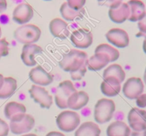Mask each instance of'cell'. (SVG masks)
Instances as JSON below:
<instances>
[{"label":"cell","mask_w":146,"mask_h":136,"mask_svg":"<svg viewBox=\"0 0 146 136\" xmlns=\"http://www.w3.org/2000/svg\"><path fill=\"white\" fill-rule=\"evenodd\" d=\"M88 62V55L84 51L72 49L69 53L64 54L59 62V66L66 72H75Z\"/></svg>","instance_id":"cell-1"},{"label":"cell","mask_w":146,"mask_h":136,"mask_svg":"<svg viewBox=\"0 0 146 136\" xmlns=\"http://www.w3.org/2000/svg\"><path fill=\"white\" fill-rule=\"evenodd\" d=\"M35 125V120L32 115L26 113L14 115L10 119L9 128L11 133L20 135L29 132Z\"/></svg>","instance_id":"cell-2"},{"label":"cell","mask_w":146,"mask_h":136,"mask_svg":"<svg viewBox=\"0 0 146 136\" xmlns=\"http://www.w3.org/2000/svg\"><path fill=\"white\" fill-rule=\"evenodd\" d=\"M41 29L34 24H25L18 27L14 32V37L19 43L23 44H34L41 36Z\"/></svg>","instance_id":"cell-3"},{"label":"cell","mask_w":146,"mask_h":136,"mask_svg":"<svg viewBox=\"0 0 146 136\" xmlns=\"http://www.w3.org/2000/svg\"><path fill=\"white\" fill-rule=\"evenodd\" d=\"M115 110V103L112 100L101 98L98 100L95 105L94 119L100 124L109 122L113 116Z\"/></svg>","instance_id":"cell-4"},{"label":"cell","mask_w":146,"mask_h":136,"mask_svg":"<svg viewBox=\"0 0 146 136\" xmlns=\"http://www.w3.org/2000/svg\"><path fill=\"white\" fill-rule=\"evenodd\" d=\"M80 116L77 113L66 111L61 113L56 118V124L61 131L66 133L75 131L80 124Z\"/></svg>","instance_id":"cell-5"},{"label":"cell","mask_w":146,"mask_h":136,"mask_svg":"<svg viewBox=\"0 0 146 136\" xmlns=\"http://www.w3.org/2000/svg\"><path fill=\"white\" fill-rule=\"evenodd\" d=\"M76 91L71 81H64L60 83L55 94V102L61 109L68 108V99Z\"/></svg>","instance_id":"cell-6"},{"label":"cell","mask_w":146,"mask_h":136,"mask_svg":"<svg viewBox=\"0 0 146 136\" xmlns=\"http://www.w3.org/2000/svg\"><path fill=\"white\" fill-rule=\"evenodd\" d=\"M144 85L142 80L139 78H128L123 87L124 96L129 99H136L143 93Z\"/></svg>","instance_id":"cell-7"},{"label":"cell","mask_w":146,"mask_h":136,"mask_svg":"<svg viewBox=\"0 0 146 136\" xmlns=\"http://www.w3.org/2000/svg\"><path fill=\"white\" fill-rule=\"evenodd\" d=\"M130 128L134 131H143L146 130V111L141 108H134L128 115Z\"/></svg>","instance_id":"cell-8"},{"label":"cell","mask_w":146,"mask_h":136,"mask_svg":"<svg viewBox=\"0 0 146 136\" xmlns=\"http://www.w3.org/2000/svg\"><path fill=\"white\" fill-rule=\"evenodd\" d=\"M29 92L31 98H33L36 103L39 104L41 108L48 109L52 105V96L44 87L33 85Z\"/></svg>","instance_id":"cell-9"},{"label":"cell","mask_w":146,"mask_h":136,"mask_svg":"<svg viewBox=\"0 0 146 136\" xmlns=\"http://www.w3.org/2000/svg\"><path fill=\"white\" fill-rule=\"evenodd\" d=\"M106 37L108 42L118 48H125L129 45V36L125 30L121 29H111L106 33Z\"/></svg>","instance_id":"cell-10"},{"label":"cell","mask_w":146,"mask_h":136,"mask_svg":"<svg viewBox=\"0 0 146 136\" xmlns=\"http://www.w3.org/2000/svg\"><path fill=\"white\" fill-rule=\"evenodd\" d=\"M71 41L76 47L80 48H88L93 43V34L88 30L79 29L72 33Z\"/></svg>","instance_id":"cell-11"},{"label":"cell","mask_w":146,"mask_h":136,"mask_svg":"<svg viewBox=\"0 0 146 136\" xmlns=\"http://www.w3.org/2000/svg\"><path fill=\"white\" fill-rule=\"evenodd\" d=\"M34 16V10L30 4L21 3L18 4L13 11V20L18 24L28 23Z\"/></svg>","instance_id":"cell-12"},{"label":"cell","mask_w":146,"mask_h":136,"mask_svg":"<svg viewBox=\"0 0 146 136\" xmlns=\"http://www.w3.org/2000/svg\"><path fill=\"white\" fill-rule=\"evenodd\" d=\"M29 78L38 86H48L54 81L52 75L47 72L41 66L33 68L29 72Z\"/></svg>","instance_id":"cell-13"},{"label":"cell","mask_w":146,"mask_h":136,"mask_svg":"<svg viewBox=\"0 0 146 136\" xmlns=\"http://www.w3.org/2000/svg\"><path fill=\"white\" fill-rule=\"evenodd\" d=\"M42 48L36 44H24L21 54V58L23 63L27 66H34L36 64L34 57L36 54H41Z\"/></svg>","instance_id":"cell-14"},{"label":"cell","mask_w":146,"mask_h":136,"mask_svg":"<svg viewBox=\"0 0 146 136\" xmlns=\"http://www.w3.org/2000/svg\"><path fill=\"white\" fill-rule=\"evenodd\" d=\"M127 4L130 9V15L128 20L135 22L145 18L146 15L145 6L142 1L130 0Z\"/></svg>","instance_id":"cell-15"},{"label":"cell","mask_w":146,"mask_h":136,"mask_svg":"<svg viewBox=\"0 0 146 136\" xmlns=\"http://www.w3.org/2000/svg\"><path fill=\"white\" fill-rule=\"evenodd\" d=\"M49 30L51 34L54 37L61 39L67 38L69 35L68 24L59 18H56L51 20L49 24Z\"/></svg>","instance_id":"cell-16"},{"label":"cell","mask_w":146,"mask_h":136,"mask_svg":"<svg viewBox=\"0 0 146 136\" xmlns=\"http://www.w3.org/2000/svg\"><path fill=\"white\" fill-rule=\"evenodd\" d=\"M101 89L103 94L108 97H114L121 91V83L115 77L109 76L104 78Z\"/></svg>","instance_id":"cell-17"},{"label":"cell","mask_w":146,"mask_h":136,"mask_svg":"<svg viewBox=\"0 0 146 136\" xmlns=\"http://www.w3.org/2000/svg\"><path fill=\"white\" fill-rule=\"evenodd\" d=\"M108 15L112 21L116 24H122L126 21L130 15V9L127 3L122 2L115 8L110 9Z\"/></svg>","instance_id":"cell-18"},{"label":"cell","mask_w":146,"mask_h":136,"mask_svg":"<svg viewBox=\"0 0 146 136\" xmlns=\"http://www.w3.org/2000/svg\"><path fill=\"white\" fill-rule=\"evenodd\" d=\"M89 101V96L85 91H76L68 99V108L72 110H80L85 107Z\"/></svg>","instance_id":"cell-19"},{"label":"cell","mask_w":146,"mask_h":136,"mask_svg":"<svg viewBox=\"0 0 146 136\" xmlns=\"http://www.w3.org/2000/svg\"><path fill=\"white\" fill-rule=\"evenodd\" d=\"M109 62L110 58L108 55L104 53H95L89 59L88 58L87 68L91 71H99L105 68Z\"/></svg>","instance_id":"cell-20"},{"label":"cell","mask_w":146,"mask_h":136,"mask_svg":"<svg viewBox=\"0 0 146 136\" xmlns=\"http://www.w3.org/2000/svg\"><path fill=\"white\" fill-rule=\"evenodd\" d=\"M131 128L124 122L117 121L108 125L106 131L107 136H129Z\"/></svg>","instance_id":"cell-21"},{"label":"cell","mask_w":146,"mask_h":136,"mask_svg":"<svg viewBox=\"0 0 146 136\" xmlns=\"http://www.w3.org/2000/svg\"><path fill=\"white\" fill-rule=\"evenodd\" d=\"M101 129L94 122H86L76 130L75 136H100Z\"/></svg>","instance_id":"cell-22"},{"label":"cell","mask_w":146,"mask_h":136,"mask_svg":"<svg viewBox=\"0 0 146 136\" xmlns=\"http://www.w3.org/2000/svg\"><path fill=\"white\" fill-rule=\"evenodd\" d=\"M17 88V83L16 79L11 77L4 78L2 86L0 89V99H6L11 97Z\"/></svg>","instance_id":"cell-23"},{"label":"cell","mask_w":146,"mask_h":136,"mask_svg":"<svg viewBox=\"0 0 146 136\" xmlns=\"http://www.w3.org/2000/svg\"><path fill=\"white\" fill-rule=\"evenodd\" d=\"M84 9L75 10L71 9L66 2L63 3L60 8V13L64 19L67 21H74L77 19L81 18L84 14Z\"/></svg>","instance_id":"cell-24"},{"label":"cell","mask_w":146,"mask_h":136,"mask_svg":"<svg viewBox=\"0 0 146 136\" xmlns=\"http://www.w3.org/2000/svg\"><path fill=\"white\" fill-rule=\"evenodd\" d=\"M104 78L109 76L116 78L119 82L123 83L125 78V73L123 68L118 64H112L105 69L104 72Z\"/></svg>","instance_id":"cell-25"},{"label":"cell","mask_w":146,"mask_h":136,"mask_svg":"<svg viewBox=\"0 0 146 136\" xmlns=\"http://www.w3.org/2000/svg\"><path fill=\"white\" fill-rule=\"evenodd\" d=\"M26 111H27L26 107L22 103L11 101V102L8 103L5 105V108H4V115H5L6 118L7 119L10 120L14 115L19 113H26Z\"/></svg>","instance_id":"cell-26"},{"label":"cell","mask_w":146,"mask_h":136,"mask_svg":"<svg viewBox=\"0 0 146 136\" xmlns=\"http://www.w3.org/2000/svg\"><path fill=\"white\" fill-rule=\"evenodd\" d=\"M95 53H104L108 56L110 62H114L119 58V51L116 48L106 44H102L98 45L95 50Z\"/></svg>","instance_id":"cell-27"},{"label":"cell","mask_w":146,"mask_h":136,"mask_svg":"<svg viewBox=\"0 0 146 136\" xmlns=\"http://www.w3.org/2000/svg\"><path fill=\"white\" fill-rule=\"evenodd\" d=\"M87 63L84 64L82 66V67L81 68H79L78 71H75V72L70 73L71 78L73 81H80L85 76L87 71Z\"/></svg>","instance_id":"cell-28"},{"label":"cell","mask_w":146,"mask_h":136,"mask_svg":"<svg viewBox=\"0 0 146 136\" xmlns=\"http://www.w3.org/2000/svg\"><path fill=\"white\" fill-rule=\"evenodd\" d=\"M9 44L6 40V38L0 39V58L1 57L6 56L8 55L9 51Z\"/></svg>","instance_id":"cell-29"},{"label":"cell","mask_w":146,"mask_h":136,"mask_svg":"<svg viewBox=\"0 0 146 136\" xmlns=\"http://www.w3.org/2000/svg\"><path fill=\"white\" fill-rule=\"evenodd\" d=\"M66 3L73 9L79 10L85 5L86 0H67Z\"/></svg>","instance_id":"cell-30"},{"label":"cell","mask_w":146,"mask_h":136,"mask_svg":"<svg viewBox=\"0 0 146 136\" xmlns=\"http://www.w3.org/2000/svg\"><path fill=\"white\" fill-rule=\"evenodd\" d=\"M9 131V126L8 124L0 118V136H7Z\"/></svg>","instance_id":"cell-31"},{"label":"cell","mask_w":146,"mask_h":136,"mask_svg":"<svg viewBox=\"0 0 146 136\" xmlns=\"http://www.w3.org/2000/svg\"><path fill=\"white\" fill-rule=\"evenodd\" d=\"M136 104L139 108H144L146 107V95L141 94L136 98Z\"/></svg>","instance_id":"cell-32"},{"label":"cell","mask_w":146,"mask_h":136,"mask_svg":"<svg viewBox=\"0 0 146 136\" xmlns=\"http://www.w3.org/2000/svg\"><path fill=\"white\" fill-rule=\"evenodd\" d=\"M104 1H106V4L109 7L110 9H113L119 6L123 2V0H106Z\"/></svg>","instance_id":"cell-33"},{"label":"cell","mask_w":146,"mask_h":136,"mask_svg":"<svg viewBox=\"0 0 146 136\" xmlns=\"http://www.w3.org/2000/svg\"><path fill=\"white\" fill-rule=\"evenodd\" d=\"M138 27H139V29L143 34H144L145 35L146 32V24H145V17L143 18V19L138 21Z\"/></svg>","instance_id":"cell-34"},{"label":"cell","mask_w":146,"mask_h":136,"mask_svg":"<svg viewBox=\"0 0 146 136\" xmlns=\"http://www.w3.org/2000/svg\"><path fill=\"white\" fill-rule=\"evenodd\" d=\"M129 136H146V130L143 131H131Z\"/></svg>","instance_id":"cell-35"},{"label":"cell","mask_w":146,"mask_h":136,"mask_svg":"<svg viewBox=\"0 0 146 136\" xmlns=\"http://www.w3.org/2000/svg\"><path fill=\"white\" fill-rule=\"evenodd\" d=\"M7 8V0H0V14L6 11Z\"/></svg>","instance_id":"cell-36"},{"label":"cell","mask_w":146,"mask_h":136,"mask_svg":"<svg viewBox=\"0 0 146 136\" xmlns=\"http://www.w3.org/2000/svg\"><path fill=\"white\" fill-rule=\"evenodd\" d=\"M46 136H65L63 133L59 132H56V131H51V132L48 133Z\"/></svg>","instance_id":"cell-37"},{"label":"cell","mask_w":146,"mask_h":136,"mask_svg":"<svg viewBox=\"0 0 146 136\" xmlns=\"http://www.w3.org/2000/svg\"><path fill=\"white\" fill-rule=\"evenodd\" d=\"M3 82H4V76L1 74H0V89H1V86H2Z\"/></svg>","instance_id":"cell-38"},{"label":"cell","mask_w":146,"mask_h":136,"mask_svg":"<svg viewBox=\"0 0 146 136\" xmlns=\"http://www.w3.org/2000/svg\"><path fill=\"white\" fill-rule=\"evenodd\" d=\"M22 136H38V135H35V134H27V135H24Z\"/></svg>","instance_id":"cell-39"},{"label":"cell","mask_w":146,"mask_h":136,"mask_svg":"<svg viewBox=\"0 0 146 136\" xmlns=\"http://www.w3.org/2000/svg\"><path fill=\"white\" fill-rule=\"evenodd\" d=\"M1 28H0V38H1Z\"/></svg>","instance_id":"cell-40"},{"label":"cell","mask_w":146,"mask_h":136,"mask_svg":"<svg viewBox=\"0 0 146 136\" xmlns=\"http://www.w3.org/2000/svg\"><path fill=\"white\" fill-rule=\"evenodd\" d=\"M98 1H106V0H98Z\"/></svg>","instance_id":"cell-41"},{"label":"cell","mask_w":146,"mask_h":136,"mask_svg":"<svg viewBox=\"0 0 146 136\" xmlns=\"http://www.w3.org/2000/svg\"><path fill=\"white\" fill-rule=\"evenodd\" d=\"M44 1H51V0H44Z\"/></svg>","instance_id":"cell-42"}]
</instances>
